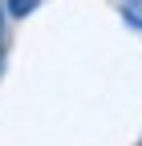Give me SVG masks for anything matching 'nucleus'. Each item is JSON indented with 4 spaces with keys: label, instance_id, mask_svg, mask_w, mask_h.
Here are the masks:
<instances>
[{
    "label": "nucleus",
    "instance_id": "nucleus-1",
    "mask_svg": "<svg viewBox=\"0 0 142 146\" xmlns=\"http://www.w3.org/2000/svg\"><path fill=\"white\" fill-rule=\"evenodd\" d=\"M37 8V0H8V12L12 16H25V12H33Z\"/></svg>",
    "mask_w": 142,
    "mask_h": 146
}]
</instances>
